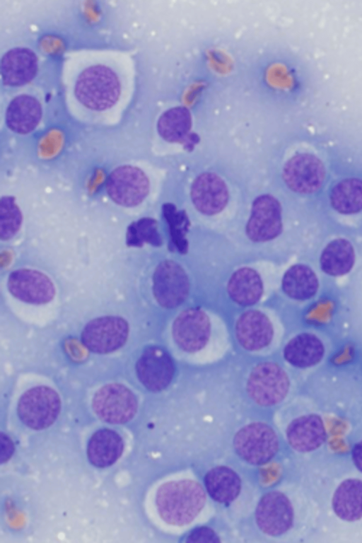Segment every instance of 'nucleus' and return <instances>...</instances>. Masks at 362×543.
<instances>
[{
  "label": "nucleus",
  "mask_w": 362,
  "mask_h": 543,
  "mask_svg": "<svg viewBox=\"0 0 362 543\" xmlns=\"http://www.w3.org/2000/svg\"><path fill=\"white\" fill-rule=\"evenodd\" d=\"M280 329V325L273 313L257 308L242 313L235 327L240 346L255 354L272 351L279 341Z\"/></svg>",
  "instance_id": "423d86ee"
},
{
  "label": "nucleus",
  "mask_w": 362,
  "mask_h": 543,
  "mask_svg": "<svg viewBox=\"0 0 362 543\" xmlns=\"http://www.w3.org/2000/svg\"><path fill=\"white\" fill-rule=\"evenodd\" d=\"M39 58L32 49L18 46L8 49L1 57L0 71L6 88H25L37 75Z\"/></svg>",
  "instance_id": "f3484780"
},
{
  "label": "nucleus",
  "mask_w": 362,
  "mask_h": 543,
  "mask_svg": "<svg viewBox=\"0 0 362 543\" xmlns=\"http://www.w3.org/2000/svg\"><path fill=\"white\" fill-rule=\"evenodd\" d=\"M288 445L298 452H309L320 448L327 438L320 416L308 414L293 419L286 428Z\"/></svg>",
  "instance_id": "aec40b11"
},
{
  "label": "nucleus",
  "mask_w": 362,
  "mask_h": 543,
  "mask_svg": "<svg viewBox=\"0 0 362 543\" xmlns=\"http://www.w3.org/2000/svg\"><path fill=\"white\" fill-rule=\"evenodd\" d=\"M43 115L42 96L28 88L13 95L8 102L5 112V123L11 132L25 135L39 126Z\"/></svg>",
  "instance_id": "4468645a"
},
{
  "label": "nucleus",
  "mask_w": 362,
  "mask_h": 543,
  "mask_svg": "<svg viewBox=\"0 0 362 543\" xmlns=\"http://www.w3.org/2000/svg\"><path fill=\"white\" fill-rule=\"evenodd\" d=\"M253 518L256 528L264 537H285L296 525L293 501L282 489L269 490L259 499Z\"/></svg>",
  "instance_id": "20e7f679"
},
{
  "label": "nucleus",
  "mask_w": 362,
  "mask_h": 543,
  "mask_svg": "<svg viewBox=\"0 0 362 543\" xmlns=\"http://www.w3.org/2000/svg\"><path fill=\"white\" fill-rule=\"evenodd\" d=\"M184 542L195 543L221 542L218 534L209 526H199L187 533Z\"/></svg>",
  "instance_id": "473e14b6"
},
{
  "label": "nucleus",
  "mask_w": 362,
  "mask_h": 543,
  "mask_svg": "<svg viewBox=\"0 0 362 543\" xmlns=\"http://www.w3.org/2000/svg\"><path fill=\"white\" fill-rule=\"evenodd\" d=\"M132 57L118 50L75 51L66 57L62 81L74 117L90 124H113L122 118L134 88Z\"/></svg>",
  "instance_id": "f257e3e1"
},
{
  "label": "nucleus",
  "mask_w": 362,
  "mask_h": 543,
  "mask_svg": "<svg viewBox=\"0 0 362 543\" xmlns=\"http://www.w3.org/2000/svg\"><path fill=\"white\" fill-rule=\"evenodd\" d=\"M326 352L323 341L317 334L303 332L291 339L284 348V359L298 368H311L318 364Z\"/></svg>",
  "instance_id": "412c9836"
},
{
  "label": "nucleus",
  "mask_w": 362,
  "mask_h": 543,
  "mask_svg": "<svg viewBox=\"0 0 362 543\" xmlns=\"http://www.w3.org/2000/svg\"><path fill=\"white\" fill-rule=\"evenodd\" d=\"M227 291L235 303L249 306L261 300L264 289L260 274L255 269L245 267L237 269L231 275Z\"/></svg>",
  "instance_id": "b1692460"
},
{
  "label": "nucleus",
  "mask_w": 362,
  "mask_h": 543,
  "mask_svg": "<svg viewBox=\"0 0 362 543\" xmlns=\"http://www.w3.org/2000/svg\"><path fill=\"white\" fill-rule=\"evenodd\" d=\"M280 446V438L276 430L262 421H253L243 426L233 438V448L236 455L252 466L270 462L277 455Z\"/></svg>",
  "instance_id": "39448f33"
},
{
  "label": "nucleus",
  "mask_w": 362,
  "mask_h": 543,
  "mask_svg": "<svg viewBox=\"0 0 362 543\" xmlns=\"http://www.w3.org/2000/svg\"><path fill=\"white\" fill-rule=\"evenodd\" d=\"M351 457L356 467L362 472V440L354 445Z\"/></svg>",
  "instance_id": "72a5a7b5"
},
{
  "label": "nucleus",
  "mask_w": 362,
  "mask_h": 543,
  "mask_svg": "<svg viewBox=\"0 0 362 543\" xmlns=\"http://www.w3.org/2000/svg\"><path fill=\"white\" fill-rule=\"evenodd\" d=\"M246 234L254 242H266L276 238L282 231L281 207L271 194H262L253 201Z\"/></svg>",
  "instance_id": "2eb2a0df"
},
{
  "label": "nucleus",
  "mask_w": 362,
  "mask_h": 543,
  "mask_svg": "<svg viewBox=\"0 0 362 543\" xmlns=\"http://www.w3.org/2000/svg\"><path fill=\"white\" fill-rule=\"evenodd\" d=\"M144 243L154 246L162 244L158 231L157 221L151 218H143L133 222L127 228V244L129 246H141Z\"/></svg>",
  "instance_id": "2f4dec72"
},
{
  "label": "nucleus",
  "mask_w": 362,
  "mask_h": 543,
  "mask_svg": "<svg viewBox=\"0 0 362 543\" xmlns=\"http://www.w3.org/2000/svg\"><path fill=\"white\" fill-rule=\"evenodd\" d=\"M191 198L199 212L211 216L220 213L226 207L228 201V190L218 175L204 173L192 182Z\"/></svg>",
  "instance_id": "6ab92c4d"
},
{
  "label": "nucleus",
  "mask_w": 362,
  "mask_h": 543,
  "mask_svg": "<svg viewBox=\"0 0 362 543\" xmlns=\"http://www.w3.org/2000/svg\"><path fill=\"white\" fill-rule=\"evenodd\" d=\"M204 486L206 494L213 501L229 505L239 496L242 481L239 474L232 468L218 465L205 474Z\"/></svg>",
  "instance_id": "4be33fe9"
},
{
  "label": "nucleus",
  "mask_w": 362,
  "mask_h": 543,
  "mask_svg": "<svg viewBox=\"0 0 362 543\" xmlns=\"http://www.w3.org/2000/svg\"><path fill=\"white\" fill-rule=\"evenodd\" d=\"M21 209L12 196H3L0 201V238L8 240L15 236L22 223Z\"/></svg>",
  "instance_id": "7c9ffc66"
},
{
  "label": "nucleus",
  "mask_w": 362,
  "mask_h": 543,
  "mask_svg": "<svg viewBox=\"0 0 362 543\" xmlns=\"http://www.w3.org/2000/svg\"><path fill=\"white\" fill-rule=\"evenodd\" d=\"M282 175L286 185L293 192L310 194L322 186L325 169L317 156L307 152L298 153L286 161Z\"/></svg>",
  "instance_id": "ddd939ff"
},
{
  "label": "nucleus",
  "mask_w": 362,
  "mask_h": 543,
  "mask_svg": "<svg viewBox=\"0 0 362 543\" xmlns=\"http://www.w3.org/2000/svg\"><path fill=\"white\" fill-rule=\"evenodd\" d=\"M206 491L197 480L180 477L163 483L157 489L155 506L163 522L169 526L189 525L206 503Z\"/></svg>",
  "instance_id": "7ed1b4c3"
},
{
  "label": "nucleus",
  "mask_w": 362,
  "mask_h": 543,
  "mask_svg": "<svg viewBox=\"0 0 362 543\" xmlns=\"http://www.w3.org/2000/svg\"><path fill=\"white\" fill-rule=\"evenodd\" d=\"M1 445L6 447V450L1 455V462H3L12 455L13 445L9 438L3 433L1 435Z\"/></svg>",
  "instance_id": "f704fd0d"
},
{
  "label": "nucleus",
  "mask_w": 362,
  "mask_h": 543,
  "mask_svg": "<svg viewBox=\"0 0 362 543\" xmlns=\"http://www.w3.org/2000/svg\"><path fill=\"white\" fill-rule=\"evenodd\" d=\"M321 269L330 276H343L351 271L355 262V252L349 241L337 238L325 247L320 257Z\"/></svg>",
  "instance_id": "bb28decb"
},
{
  "label": "nucleus",
  "mask_w": 362,
  "mask_h": 543,
  "mask_svg": "<svg viewBox=\"0 0 362 543\" xmlns=\"http://www.w3.org/2000/svg\"><path fill=\"white\" fill-rule=\"evenodd\" d=\"M171 336L175 350L193 362L216 359L227 345L226 329L221 320L201 308H187L173 320Z\"/></svg>",
  "instance_id": "f03ea898"
},
{
  "label": "nucleus",
  "mask_w": 362,
  "mask_h": 543,
  "mask_svg": "<svg viewBox=\"0 0 362 543\" xmlns=\"http://www.w3.org/2000/svg\"><path fill=\"white\" fill-rule=\"evenodd\" d=\"M61 399L52 388L36 386L26 390L20 397L17 413L23 424L34 430L50 426L58 417Z\"/></svg>",
  "instance_id": "6e6552de"
},
{
  "label": "nucleus",
  "mask_w": 362,
  "mask_h": 543,
  "mask_svg": "<svg viewBox=\"0 0 362 543\" xmlns=\"http://www.w3.org/2000/svg\"><path fill=\"white\" fill-rule=\"evenodd\" d=\"M290 387L288 375L274 362L257 365L250 373L246 383V392L250 399L263 407H271L283 402Z\"/></svg>",
  "instance_id": "0eeeda50"
},
{
  "label": "nucleus",
  "mask_w": 362,
  "mask_h": 543,
  "mask_svg": "<svg viewBox=\"0 0 362 543\" xmlns=\"http://www.w3.org/2000/svg\"><path fill=\"white\" fill-rule=\"evenodd\" d=\"M163 214L168 223L170 234V243L181 253H185L188 248L186 234L189 226V220L185 210L177 211L171 203L163 205Z\"/></svg>",
  "instance_id": "c756f323"
},
{
  "label": "nucleus",
  "mask_w": 362,
  "mask_h": 543,
  "mask_svg": "<svg viewBox=\"0 0 362 543\" xmlns=\"http://www.w3.org/2000/svg\"><path fill=\"white\" fill-rule=\"evenodd\" d=\"M189 292V281L184 269L173 260H164L153 276V293L156 301L165 308L182 304Z\"/></svg>",
  "instance_id": "f8f14e48"
},
{
  "label": "nucleus",
  "mask_w": 362,
  "mask_h": 543,
  "mask_svg": "<svg viewBox=\"0 0 362 543\" xmlns=\"http://www.w3.org/2000/svg\"><path fill=\"white\" fill-rule=\"evenodd\" d=\"M140 383L153 392L165 390L171 383L175 367L170 356L158 346L147 347L136 364Z\"/></svg>",
  "instance_id": "a211bd4d"
},
{
  "label": "nucleus",
  "mask_w": 362,
  "mask_h": 543,
  "mask_svg": "<svg viewBox=\"0 0 362 543\" xmlns=\"http://www.w3.org/2000/svg\"><path fill=\"white\" fill-rule=\"evenodd\" d=\"M92 407L100 420L111 424H123L136 414L138 402L128 387L119 383H110L95 393Z\"/></svg>",
  "instance_id": "1a4fd4ad"
},
{
  "label": "nucleus",
  "mask_w": 362,
  "mask_h": 543,
  "mask_svg": "<svg viewBox=\"0 0 362 543\" xmlns=\"http://www.w3.org/2000/svg\"><path fill=\"white\" fill-rule=\"evenodd\" d=\"M192 126L189 111L185 107H175L165 111L158 118V134L170 143H184L189 138Z\"/></svg>",
  "instance_id": "cd10ccee"
},
{
  "label": "nucleus",
  "mask_w": 362,
  "mask_h": 543,
  "mask_svg": "<svg viewBox=\"0 0 362 543\" xmlns=\"http://www.w3.org/2000/svg\"><path fill=\"white\" fill-rule=\"evenodd\" d=\"M124 450L122 438L115 431L103 428L95 431L87 445V457L91 465L105 468L113 465Z\"/></svg>",
  "instance_id": "5701e85b"
},
{
  "label": "nucleus",
  "mask_w": 362,
  "mask_h": 543,
  "mask_svg": "<svg viewBox=\"0 0 362 543\" xmlns=\"http://www.w3.org/2000/svg\"><path fill=\"white\" fill-rule=\"evenodd\" d=\"M332 505L337 516L344 521L362 518V481L354 478L343 481L334 491Z\"/></svg>",
  "instance_id": "393cba45"
},
{
  "label": "nucleus",
  "mask_w": 362,
  "mask_h": 543,
  "mask_svg": "<svg viewBox=\"0 0 362 543\" xmlns=\"http://www.w3.org/2000/svg\"><path fill=\"white\" fill-rule=\"evenodd\" d=\"M281 287L284 293L296 300H305L316 293L319 282L317 275L307 265L291 266L284 273Z\"/></svg>",
  "instance_id": "a878e982"
},
{
  "label": "nucleus",
  "mask_w": 362,
  "mask_h": 543,
  "mask_svg": "<svg viewBox=\"0 0 362 543\" xmlns=\"http://www.w3.org/2000/svg\"><path fill=\"white\" fill-rule=\"evenodd\" d=\"M128 322L119 316H103L93 319L83 327L81 339L91 352L105 354L120 349L127 340Z\"/></svg>",
  "instance_id": "9d476101"
},
{
  "label": "nucleus",
  "mask_w": 362,
  "mask_h": 543,
  "mask_svg": "<svg viewBox=\"0 0 362 543\" xmlns=\"http://www.w3.org/2000/svg\"><path fill=\"white\" fill-rule=\"evenodd\" d=\"M332 207L344 214H355L362 210V180L348 178L338 182L330 194Z\"/></svg>",
  "instance_id": "c85d7f7f"
},
{
  "label": "nucleus",
  "mask_w": 362,
  "mask_h": 543,
  "mask_svg": "<svg viewBox=\"0 0 362 543\" xmlns=\"http://www.w3.org/2000/svg\"><path fill=\"white\" fill-rule=\"evenodd\" d=\"M150 183L145 173L136 166L124 165L109 175L106 190L117 204L132 207L141 204L148 194Z\"/></svg>",
  "instance_id": "9b49d317"
},
{
  "label": "nucleus",
  "mask_w": 362,
  "mask_h": 543,
  "mask_svg": "<svg viewBox=\"0 0 362 543\" xmlns=\"http://www.w3.org/2000/svg\"><path fill=\"white\" fill-rule=\"evenodd\" d=\"M7 287L19 300L33 305L49 303L55 296V286L45 274L31 269H18L8 276Z\"/></svg>",
  "instance_id": "dca6fc26"
}]
</instances>
